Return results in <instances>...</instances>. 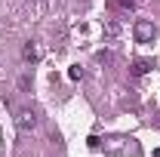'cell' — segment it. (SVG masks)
<instances>
[{"label": "cell", "instance_id": "cell-7", "mask_svg": "<svg viewBox=\"0 0 160 157\" xmlns=\"http://www.w3.org/2000/svg\"><path fill=\"white\" fill-rule=\"evenodd\" d=\"M96 59H99L102 65H111V62H114V53H108V49H102V53L96 56Z\"/></svg>", "mask_w": 160, "mask_h": 157}, {"label": "cell", "instance_id": "cell-2", "mask_svg": "<svg viewBox=\"0 0 160 157\" xmlns=\"http://www.w3.org/2000/svg\"><path fill=\"white\" fill-rule=\"evenodd\" d=\"M16 126H19V133L37 129V111H34V108H22L19 114H16Z\"/></svg>", "mask_w": 160, "mask_h": 157}, {"label": "cell", "instance_id": "cell-5", "mask_svg": "<svg viewBox=\"0 0 160 157\" xmlns=\"http://www.w3.org/2000/svg\"><path fill=\"white\" fill-rule=\"evenodd\" d=\"M111 9H120V13H132L136 9V0H108Z\"/></svg>", "mask_w": 160, "mask_h": 157}, {"label": "cell", "instance_id": "cell-6", "mask_svg": "<svg viewBox=\"0 0 160 157\" xmlns=\"http://www.w3.org/2000/svg\"><path fill=\"white\" fill-rule=\"evenodd\" d=\"M22 56H25V62H37V46H34V43H25V49H22Z\"/></svg>", "mask_w": 160, "mask_h": 157}, {"label": "cell", "instance_id": "cell-9", "mask_svg": "<svg viewBox=\"0 0 160 157\" xmlns=\"http://www.w3.org/2000/svg\"><path fill=\"white\" fill-rule=\"evenodd\" d=\"M86 145H89V148H99L102 142H99V136H89V139H86Z\"/></svg>", "mask_w": 160, "mask_h": 157}, {"label": "cell", "instance_id": "cell-8", "mask_svg": "<svg viewBox=\"0 0 160 157\" xmlns=\"http://www.w3.org/2000/svg\"><path fill=\"white\" fill-rule=\"evenodd\" d=\"M68 77H71V80H80V77H83V68H80V65H71V71H68Z\"/></svg>", "mask_w": 160, "mask_h": 157}, {"label": "cell", "instance_id": "cell-1", "mask_svg": "<svg viewBox=\"0 0 160 157\" xmlns=\"http://www.w3.org/2000/svg\"><path fill=\"white\" fill-rule=\"evenodd\" d=\"M132 34H136L139 43H151L154 34H157V25H154L151 19H139V22H136V28H132Z\"/></svg>", "mask_w": 160, "mask_h": 157}, {"label": "cell", "instance_id": "cell-3", "mask_svg": "<svg viewBox=\"0 0 160 157\" xmlns=\"http://www.w3.org/2000/svg\"><path fill=\"white\" fill-rule=\"evenodd\" d=\"M151 68H154V62H151V59H136L129 71H132V77H145V74H148Z\"/></svg>", "mask_w": 160, "mask_h": 157}, {"label": "cell", "instance_id": "cell-4", "mask_svg": "<svg viewBox=\"0 0 160 157\" xmlns=\"http://www.w3.org/2000/svg\"><path fill=\"white\" fill-rule=\"evenodd\" d=\"M102 31H105V37H108V40L120 37V22H117V19H108V22H105V28H102Z\"/></svg>", "mask_w": 160, "mask_h": 157}, {"label": "cell", "instance_id": "cell-10", "mask_svg": "<svg viewBox=\"0 0 160 157\" xmlns=\"http://www.w3.org/2000/svg\"><path fill=\"white\" fill-rule=\"evenodd\" d=\"M154 157H160V148H154Z\"/></svg>", "mask_w": 160, "mask_h": 157}]
</instances>
